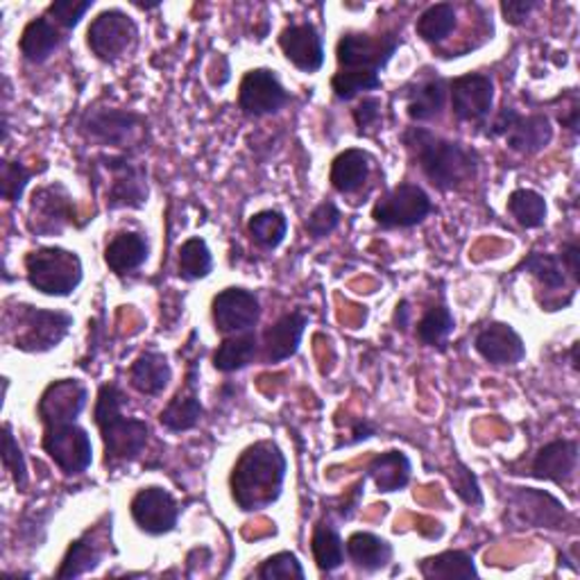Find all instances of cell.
I'll return each instance as SVG.
<instances>
[{
    "mask_svg": "<svg viewBox=\"0 0 580 580\" xmlns=\"http://www.w3.org/2000/svg\"><path fill=\"white\" fill-rule=\"evenodd\" d=\"M286 472L288 460L281 447L272 440H259L239 456L231 470V499L243 512L266 510L281 497Z\"/></svg>",
    "mask_w": 580,
    "mask_h": 580,
    "instance_id": "obj_1",
    "label": "cell"
},
{
    "mask_svg": "<svg viewBox=\"0 0 580 580\" xmlns=\"http://www.w3.org/2000/svg\"><path fill=\"white\" fill-rule=\"evenodd\" d=\"M401 143L438 191H458L477 178L481 159L468 146L447 141L427 128H409L401 134Z\"/></svg>",
    "mask_w": 580,
    "mask_h": 580,
    "instance_id": "obj_2",
    "label": "cell"
},
{
    "mask_svg": "<svg viewBox=\"0 0 580 580\" xmlns=\"http://www.w3.org/2000/svg\"><path fill=\"white\" fill-rule=\"evenodd\" d=\"M126 392L116 383H102L98 390L93 420L100 429L107 466H121L141 456L148 444L150 427L143 420L123 416Z\"/></svg>",
    "mask_w": 580,
    "mask_h": 580,
    "instance_id": "obj_3",
    "label": "cell"
},
{
    "mask_svg": "<svg viewBox=\"0 0 580 580\" xmlns=\"http://www.w3.org/2000/svg\"><path fill=\"white\" fill-rule=\"evenodd\" d=\"M98 187L102 189L104 207L116 209H143L148 202V170L130 152L100 154L96 159Z\"/></svg>",
    "mask_w": 580,
    "mask_h": 580,
    "instance_id": "obj_4",
    "label": "cell"
},
{
    "mask_svg": "<svg viewBox=\"0 0 580 580\" xmlns=\"http://www.w3.org/2000/svg\"><path fill=\"white\" fill-rule=\"evenodd\" d=\"M26 277L41 296L69 298L82 283L84 268L78 252L64 248H37L26 257Z\"/></svg>",
    "mask_w": 580,
    "mask_h": 580,
    "instance_id": "obj_5",
    "label": "cell"
},
{
    "mask_svg": "<svg viewBox=\"0 0 580 580\" xmlns=\"http://www.w3.org/2000/svg\"><path fill=\"white\" fill-rule=\"evenodd\" d=\"M17 324L19 333L14 338V347L19 352L43 354L60 347L73 327V316L67 311L37 309L30 304L17 307Z\"/></svg>",
    "mask_w": 580,
    "mask_h": 580,
    "instance_id": "obj_6",
    "label": "cell"
},
{
    "mask_svg": "<svg viewBox=\"0 0 580 580\" xmlns=\"http://www.w3.org/2000/svg\"><path fill=\"white\" fill-rule=\"evenodd\" d=\"M80 132L100 146H113L121 150H134L146 137V119L134 111L116 109V107H93L89 109L82 121Z\"/></svg>",
    "mask_w": 580,
    "mask_h": 580,
    "instance_id": "obj_7",
    "label": "cell"
},
{
    "mask_svg": "<svg viewBox=\"0 0 580 580\" xmlns=\"http://www.w3.org/2000/svg\"><path fill=\"white\" fill-rule=\"evenodd\" d=\"M492 139H503L519 154H538L549 148L553 128L547 113L521 116L514 107H503L488 132Z\"/></svg>",
    "mask_w": 580,
    "mask_h": 580,
    "instance_id": "obj_8",
    "label": "cell"
},
{
    "mask_svg": "<svg viewBox=\"0 0 580 580\" xmlns=\"http://www.w3.org/2000/svg\"><path fill=\"white\" fill-rule=\"evenodd\" d=\"M401 43L399 32L363 34L347 32L336 46V60L340 71H370L381 73Z\"/></svg>",
    "mask_w": 580,
    "mask_h": 580,
    "instance_id": "obj_9",
    "label": "cell"
},
{
    "mask_svg": "<svg viewBox=\"0 0 580 580\" xmlns=\"http://www.w3.org/2000/svg\"><path fill=\"white\" fill-rule=\"evenodd\" d=\"M506 512L508 519L519 529H551L560 531L564 521H569V512L564 506L549 492L533 488H508L506 494Z\"/></svg>",
    "mask_w": 580,
    "mask_h": 580,
    "instance_id": "obj_10",
    "label": "cell"
},
{
    "mask_svg": "<svg viewBox=\"0 0 580 580\" xmlns=\"http://www.w3.org/2000/svg\"><path fill=\"white\" fill-rule=\"evenodd\" d=\"M431 211L433 202L422 187L399 184L374 202L372 220L381 229H411L422 224Z\"/></svg>",
    "mask_w": 580,
    "mask_h": 580,
    "instance_id": "obj_11",
    "label": "cell"
},
{
    "mask_svg": "<svg viewBox=\"0 0 580 580\" xmlns=\"http://www.w3.org/2000/svg\"><path fill=\"white\" fill-rule=\"evenodd\" d=\"M76 218L73 198L64 184H46L32 193L28 227L34 237H60L67 227L78 224Z\"/></svg>",
    "mask_w": 580,
    "mask_h": 580,
    "instance_id": "obj_12",
    "label": "cell"
},
{
    "mask_svg": "<svg viewBox=\"0 0 580 580\" xmlns=\"http://www.w3.org/2000/svg\"><path fill=\"white\" fill-rule=\"evenodd\" d=\"M43 451L67 477L84 474L93 462V444L87 429L76 422L46 427Z\"/></svg>",
    "mask_w": 580,
    "mask_h": 580,
    "instance_id": "obj_13",
    "label": "cell"
},
{
    "mask_svg": "<svg viewBox=\"0 0 580 580\" xmlns=\"http://www.w3.org/2000/svg\"><path fill=\"white\" fill-rule=\"evenodd\" d=\"M139 28L134 19H130L121 10H107L98 14L89 30H87V43L91 52L98 57L100 62H116L137 43Z\"/></svg>",
    "mask_w": 580,
    "mask_h": 580,
    "instance_id": "obj_14",
    "label": "cell"
},
{
    "mask_svg": "<svg viewBox=\"0 0 580 580\" xmlns=\"http://www.w3.org/2000/svg\"><path fill=\"white\" fill-rule=\"evenodd\" d=\"M449 102L460 123L483 126L494 107V80L483 73H468L449 80Z\"/></svg>",
    "mask_w": 580,
    "mask_h": 580,
    "instance_id": "obj_15",
    "label": "cell"
},
{
    "mask_svg": "<svg viewBox=\"0 0 580 580\" xmlns=\"http://www.w3.org/2000/svg\"><path fill=\"white\" fill-rule=\"evenodd\" d=\"M130 512L139 531L159 538L176 531L180 519V503L166 488L148 486L134 494Z\"/></svg>",
    "mask_w": 580,
    "mask_h": 580,
    "instance_id": "obj_16",
    "label": "cell"
},
{
    "mask_svg": "<svg viewBox=\"0 0 580 580\" xmlns=\"http://www.w3.org/2000/svg\"><path fill=\"white\" fill-rule=\"evenodd\" d=\"M213 324L220 333H246L252 331L261 320V302L248 288L231 286L220 290L211 302Z\"/></svg>",
    "mask_w": 580,
    "mask_h": 580,
    "instance_id": "obj_17",
    "label": "cell"
},
{
    "mask_svg": "<svg viewBox=\"0 0 580 580\" xmlns=\"http://www.w3.org/2000/svg\"><path fill=\"white\" fill-rule=\"evenodd\" d=\"M89 388L80 379H60L52 381L37 403V416L43 427L76 422L87 409Z\"/></svg>",
    "mask_w": 580,
    "mask_h": 580,
    "instance_id": "obj_18",
    "label": "cell"
},
{
    "mask_svg": "<svg viewBox=\"0 0 580 580\" xmlns=\"http://www.w3.org/2000/svg\"><path fill=\"white\" fill-rule=\"evenodd\" d=\"M290 102V93L283 89L279 76L272 69L248 71L239 87V107L246 116H270L281 111Z\"/></svg>",
    "mask_w": 580,
    "mask_h": 580,
    "instance_id": "obj_19",
    "label": "cell"
},
{
    "mask_svg": "<svg viewBox=\"0 0 580 580\" xmlns=\"http://www.w3.org/2000/svg\"><path fill=\"white\" fill-rule=\"evenodd\" d=\"M286 60L302 73H318L324 64V41L313 23H293L279 34Z\"/></svg>",
    "mask_w": 580,
    "mask_h": 580,
    "instance_id": "obj_20",
    "label": "cell"
},
{
    "mask_svg": "<svg viewBox=\"0 0 580 580\" xmlns=\"http://www.w3.org/2000/svg\"><path fill=\"white\" fill-rule=\"evenodd\" d=\"M474 350L492 366H517L527 359V344L506 322L486 324L477 338Z\"/></svg>",
    "mask_w": 580,
    "mask_h": 580,
    "instance_id": "obj_21",
    "label": "cell"
},
{
    "mask_svg": "<svg viewBox=\"0 0 580 580\" xmlns=\"http://www.w3.org/2000/svg\"><path fill=\"white\" fill-rule=\"evenodd\" d=\"M309 327V316L302 313V311H290V313H283L274 324H270L266 331H263V361L266 363H281L290 357H296L300 344H302V338H304V331Z\"/></svg>",
    "mask_w": 580,
    "mask_h": 580,
    "instance_id": "obj_22",
    "label": "cell"
},
{
    "mask_svg": "<svg viewBox=\"0 0 580 580\" xmlns=\"http://www.w3.org/2000/svg\"><path fill=\"white\" fill-rule=\"evenodd\" d=\"M576 470H578V442L553 440L536 453L529 474L540 481L567 486L576 477Z\"/></svg>",
    "mask_w": 580,
    "mask_h": 580,
    "instance_id": "obj_23",
    "label": "cell"
},
{
    "mask_svg": "<svg viewBox=\"0 0 580 580\" xmlns=\"http://www.w3.org/2000/svg\"><path fill=\"white\" fill-rule=\"evenodd\" d=\"M202 416L204 409L198 397V363H191L184 388L166 403V409L159 413V422L172 433H182L198 427Z\"/></svg>",
    "mask_w": 580,
    "mask_h": 580,
    "instance_id": "obj_24",
    "label": "cell"
},
{
    "mask_svg": "<svg viewBox=\"0 0 580 580\" xmlns=\"http://www.w3.org/2000/svg\"><path fill=\"white\" fill-rule=\"evenodd\" d=\"M449 98V80L433 76L418 82L406 93V113L413 123H431L440 119Z\"/></svg>",
    "mask_w": 580,
    "mask_h": 580,
    "instance_id": "obj_25",
    "label": "cell"
},
{
    "mask_svg": "<svg viewBox=\"0 0 580 580\" xmlns=\"http://www.w3.org/2000/svg\"><path fill=\"white\" fill-rule=\"evenodd\" d=\"M150 257L148 237L141 231H121L104 248V263L119 277L139 270Z\"/></svg>",
    "mask_w": 580,
    "mask_h": 580,
    "instance_id": "obj_26",
    "label": "cell"
},
{
    "mask_svg": "<svg viewBox=\"0 0 580 580\" xmlns=\"http://www.w3.org/2000/svg\"><path fill=\"white\" fill-rule=\"evenodd\" d=\"M370 168H372V157L366 150L359 148H350L340 152L333 163H331V172H329V182L331 187L342 193V196H354L363 189V184L370 178Z\"/></svg>",
    "mask_w": 580,
    "mask_h": 580,
    "instance_id": "obj_27",
    "label": "cell"
},
{
    "mask_svg": "<svg viewBox=\"0 0 580 580\" xmlns=\"http://www.w3.org/2000/svg\"><path fill=\"white\" fill-rule=\"evenodd\" d=\"M67 32L60 30L54 21H50L46 14L39 19H32L21 34L19 48L21 54L30 64H43L46 60H50V54H54L60 50V46L64 43Z\"/></svg>",
    "mask_w": 580,
    "mask_h": 580,
    "instance_id": "obj_28",
    "label": "cell"
},
{
    "mask_svg": "<svg viewBox=\"0 0 580 580\" xmlns=\"http://www.w3.org/2000/svg\"><path fill=\"white\" fill-rule=\"evenodd\" d=\"M411 474H413L411 458L399 449H392V451L379 453L370 460L366 477L374 481L379 492L390 494V492H399L409 486Z\"/></svg>",
    "mask_w": 580,
    "mask_h": 580,
    "instance_id": "obj_29",
    "label": "cell"
},
{
    "mask_svg": "<svg viewBox=\"0 0 580 580\" xmlns=\"http://www.w3.org/2000/svg\"><path fill=\"white\" fill-rule=\"evenodd\" d=\"M347 558L352 560V564L366 573H377L386 569L392 562V544L374 533L368 531H357L347 538L344 544Z\"/></svg>",
    "mask_w": 580,
    "mask_h": 580,
    "instance_id": "obj_30",
    "label": "cell"
},
{
    "mask_svg": "<svg viewBox=\"0 0 580 580\" xmlns=\"http://www.w3.org/2000/svg\"><path fill=\"white\" fill-rule=\"evenodd\" d=\"M172 379V368L161 352H143L130 368V383L146 397H159Z\"/></svg>",
    "mask_w": 580,
    "mask_h": 580,
    "instance_id": "obj_31",
    "label": "cell"
},
{
    "mask_svg": "<svg viewBox=\"0 0 580 580\" xmlns=\"http://www.w3.org/2000/svg\"><path fill=\"white\" fill-rule=\"evenodd\" d=\"M259 354V336L254 331L227 336L213 352V368L222 374L248 368Z\"/></svg>",
    "mask_w": 580,
    "mask_h": 580,
    "instance_id": "obj_32",
    "label": "cell"
},
{
    "mask_svg": "<svg viewBox=\"0 0 580 580\" xmlns=\"http://www.w3.org/2000/svg\"><path fill=\"white\" fill-rule=\"evenodd\" d=\"M104 558V542H100V533L87 531L84 536H80L76 542H71L60 571H57V578H80L89 571H93Z\"/></svg>",
    "mask_w": 580,
    "mask_h": 580,
    "instance_id": "obj_33",
    "label": "cell"
},
{
    "mask_svg": "<svg viewBox=\"0 0 580 580\" xmlns=\"http://www.w3.org/2000/svg\"><path fill=\"white\" fill-rule=\"evenodd\" d=\"M420 573L429 580H451V578H479V569L474 564V556L468 551H442L438 556H429L418 564Z\"/></svg>",
    "mask_w": 580,
    "mask_h": 580,
    "instance_id": "obj_34",
    "label": "cell"
},
{
    "mask_svg": "<svg viewBox=\"0 0 580 580\" xmlns=\"http://www.w3.org/2000/svg\"><path fill=\"white\" fill-rule=\"evenodd\" d=\"M311 551H313V560L318 564L320 571H336L342 567L344 562V542L338 533V529L329 521H320V524L313 529V538H311Z\"/></svg>",
    "mask_w": 580,
    "mask_h": 580,
    "instance_id": "obj_35",
    "label": "cell"
},
{
    "mask_svg": "<svg viewBox=\"0 0 580 580\" xmlns=\"http://www.w3.org/2000/svg\"><path fill=\"white\" fill-rule=\"evenodd\" d=\"M250 239L263 250H277L288 234V218L277 209H263L248 222Z\"/></svg>",
    "mask_w": 580,
    "mask_h": 580,
    "instance_id": "obj_36",
    "label": "cell"
},
{
    "mask_svg": "<svg viewBox=\"0 0 580 580\" xmlns=\"http://www.w3.org/2000/svg\"><path fill=\"white\" fill-rule=\"evenodd\" d=\"M508 211L517 224L538 229L547 222V200L533 189H514L508 198Z\"/></svg>",
    "mask_w": 580,
    "mask_h": 580,
    "instance_id": "obj_37",
    "label": "cell"
},
{
    "mask_svg": "<svg viewBox=\"0 0 580 580\" xmlns=\"http://www.w3.org/2000/svg\"><path fill=\"white\" fill-rule=\"evenodd\" d=\"M213 270V254L204 239L193 237L182 243L180 259H178V274L184 281H200L207 279Z\"/></svg>",
    "mask_w": 580,
    "mask_h": 580,
    "instance_id": "obj_38",
    "label": "cell"
},
{
    "mask_svg": "<svg viewBox=\"0 0 580 580\" xmlns=\"http://www.w3.org/2000/svg\"><path fill=\"white\" fill-rule=\"evenodd\" d=\"M456 8L451 3H436L420 14L416 32L427 43H440L456 30Z\"/></svg>",
    "mask_w": 580,
    "mask_h": 580,
    "instance_id": "obj_39",
    "label": "cell"
},
{
    "mask_svg": "<svg viewBox=\"0 0 580 580\" xmlns=\"http://www.w3.org/2000/svg\"><path fill=\"white\" fill-rule=\"evenodd\" d=\"M524 270L533 274L549 290H562L567 286V268L558 254L531 252L517 268V272H524Z\"/></svg>",
    "mask_w": 580,
    "mask_h": 580,
    "instance_id": "obj_40",
    "label": "cell"
},
{
    "mask_svg": "<svg viewBox=\"0 0 580 580\" xmlns=\"http://www.w3.org/2000/svg\"><path fill=\"white\" fill-rule=\"evenodd\" d=\"M453 329H456V320H453L451 311L444 304H436L418 322L416 336L427 347H444V342L449 340Z\"/></svg>",
    "mask_w": 580,
    "mask_h": 580,
    "instance_id": "obj_41",
    "label": "cell"
},
{
    "mask_svg": "<svg viewBox=\"0 0 580 580\" xmlns=\"http://www.w3.org/2000/svg\"><path fill=\"white\" fill-rule=\"evenodd\" d=\"M331 89L338 100L350 102L366 91L381 89V76L370 71H338L331 78Z\"/></svg>",
    "mask_w": 580,
    "mask_h": 580,
    "instance_id": "obj_42",
    "label": "cell"
},
{
    "mask_svg": "<svg viewBox=\"0 0 580 580\" xmlns=\"http://www.w3.org/2000/svg\"><path fill=\"white\" fill-rule=\"evenodd\" d=\"M37 172L41 170H30L21 161L3 159V163H0V196L12 204L19 202Z\"/></svg>",
    "mask_w": 580,
    "mask_h": 580,
    "instance_id": "obj_43",
    "label": "cell"
},
{
    "mask_svg": "<svg viewBox=\"0 0 580 580\" xmlns=\"http://www.w3.org/2000/svg\"><path fill=\"white\" fill-rule=\"evenodd\" d=\"M257 576L261 580H290V578L302 580L307 576V571L296 553L281 551V553H274L268 560H263L261 567L257 569Z\"/></svg>",
    "mask_w": 580,
    "mask_h": 580,
    "instance_id": "obj_44",
    "label": "cell"
},
{
    "mask_svg": "<svg viewBox=\"0 0 580 580\" xmlns=\"http://www.w3.org/2000/svg\"><path fill=\"white\" fill-rule=\"evenodd\" d=\"M93 0H54L48 6L46 17L54 21L64 32H71L80 26L87 12L93 10Z\"/></svg>",
    "mask_w": 580,
    "mask_h": 580,
    "instance_id": "obj_45",
    "label": "cell"
},
{
    "mask_svg": "<svg viewBox=\"0 0 580 580\" xmlns=\"http://www.w3.org/2000/svg\"><path fill=\"white\" fill-rule=\"evenodd\" d=\"M449 481H451L453 492L458 494V499H460L462 503L477 506V508L483 506V490H481V486H479V479H477V474L466 466V462H460V460L456 462L451 474H449Z\"/></svg>",
    "mask_w": 580,
    "mask_h": 580,
    "instance_id": "obj_46",
    "label": "cell"
},
{
    "mask_svg": "<svg viewBox=\"0 0 580 580\" xmlns=\"http://www.w3.org/2000/svg\"><path fill=\"white\" fill-rule=\"evenodd\" d=\"M3 466L12 474L17 488L23 492L28 488V466H26L23 451L12 433V424L3 427Z\"/></svg>",
    "mask_w": 580,
    "mask_h": 580,
    "instance_id": "obj_47",
    "label": "cell"
},
{
    "mask_svg": "<svg viewBox=\"0 0 580 580\" xmlns=\"http://www.w3.org/2000/svg\"><path fill=\"white\" fill-rule=\"evenodd\" d=\"M340 218H342L340 209L331 200H324L307 216L304 229L309 231V237H313V239H327L338 229Z\"/></svg>",
    "mask_w": 580,
    "mask_h": 580,
    "instance_id": "obj_48",
    "label": "cell"
},
{
    "mask_svg": "<svg viewBox=\"0 0 580 580\" xmlns=\"http://www.w3.org/2000/svg\"><path fill=\"white\" fill-rule=\"evenodd\" d=\"M381 121V100L379 98H363L361 104H357L354 109V123L359 128V132H368L372 128H377Z\"/></svg>",
    "mask_w": 580,
    "mask_h": 580,
    "instance_id": "obj_49",
    "label": "cell"
},
{
    "mask_svg": "<svg viewBox=\"0 0 580 580\" xmlns=\"http://www.w3.org/2000/svg\"><path fill=\"white\" fill-rule=\"evenodd\" d=\"M538 8L536 0H503L501 3V14L506 19V23L510 26H521L524 23L531 12Z\"/></svg>",
    "mask_w": 580,
    "mask_h": 580,
    "instance_id": "obj_50",
    "label": "cell"
},
{
    "mask_svg": "<svg viewBox=\"0 0 580 580\" xmlns=\"http://www.w3.org/2000/svg\"><path fill=\"white\" fill-rule=\"evenodd\" d=\"M377 431H379V427H377L374 422H370V420H354V422H352V433H350L352 438H347V440L338 442L336 449H342V447H354V444H359V442H366V440L374 438Z\"/></svg>",
    "mask_w": 580,
    "mask_h": 580,
    "instance_id": "obj_51",
    "label": "cell"
},
{
    "mask_svg": "<svg viewBox=\"0 0 580 580\" xmlns=\"http://www.w3.org/2000/svg\"><path fill=\"white\" fill-rule=\"evenodd\" d=\"M560 261L564 263L569 277L573 283L580 281V266H578V259H580V250H578V241L576 239H569L567 243H562L560 248Z\"/></svg>",
    "mask_w": 580,
    "mask_h": 580,
    "instance_id": "obj_52",
    "label": "cell"
},
{
    "mask_svg": "<svg viewBox=\"0 0 580 580\" xmlns=\"http://www.w3.org/2000/svg\"><path fill=\"white\" fill-rule=\"evenodd\" d=\"M366 481H368V477H363V481H359V483L352 488V492L342 499V503H340V508H338V517H340V519H350V517L357 512L359 501H361V494H363V490H366Z\"/></svg>",
    "mask_w": 580,
    "mask_h": 580,
    "instance_id": "obj_53",
    "label": "cell"
},
{
    "mask_svg": "<svg viewBox=\"0 0 580 580\" xmlns=\"http://www.w3.org/2000/svg\"><path fill=\"white\" fill-rule=\"evenodd\" d=\"M409 318H411V309H409V302L401 300L397 304V311H394V324L399 331H406V327H409Z\"/></svg>",
    "mask_w": 580,
    "mask_h": 580,
    "instance_id": "obj_54",
    "label": "cell"
},
{
    "mask_svg": "<svg viewBox=\"0 0 580 580\" xmlns=\"http://www.w3.org/2000/svg\"><path fill=\"white\" fill-rule=\"evenodd\" d=\"M578 344H580V342H573V344H571V368H573L576 372H578Z\"/></svg>",
    "mask_w": 580,
    "mask_h": 580,
    "instance_id": "obj_55",
    "label": "cell"
}]
</instances>
